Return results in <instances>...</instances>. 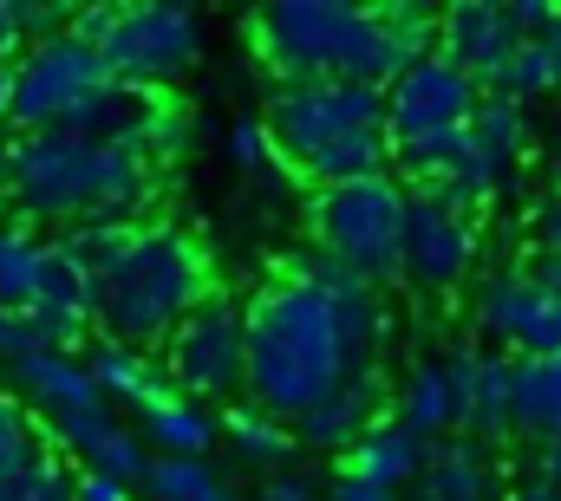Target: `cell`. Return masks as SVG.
I'll return each mask as SVG.
<instances>
[{
	"label": "cell",
	"instance_id": "cell-1",
	"mask_svg": "<svg viewBox=\"0 0 561 501\" xmlns=\"http://www.w3.org/2000/svg\"><path fill=\"white\" fill-rule=\"evenodd\" d=\"M386 339L392 319L366 280L320 248H294L249 300V397L280 423H300L340 384L379 372Z\"/></svg>",
	"mask_w": 561,
	"mask_h": 501
},
{
	"label": "cell",
	"instance_id": "cell-2",
	"mask_svg": "<svg viewBox=\"0 0 561 501\" xmlns=\"http://www.w3.org/2000/svg\"><path fill=\"white\" fill-rule=\"evenodd\" d=\"M0 189L26 222L144 229V215L157 202V163L131 143H85L66 130H13L0 150Z\"/></svg>",
	"mask_w": 561,
	"mask_h": 501
},
{
	"label": "cell",
	"instance_id": "cell-3",
	"mask_svg": "<svg viewBox=\"0 0 561 501\" xmlns=\"http://www.w3.org/2000/svg\"><path fill=\"white\" fill-rule=\"evenodd\" d=\"M262 59L280 72V85H320V79H346V85H392L405 66H419V53L405 39H392V26L373 7H340V0H280L249 20Z\"/></svg>",
	"mask_w": 561,
	"mask_h": 501
},
{
	"label": "cell",
	"instance_id": "cell-4",
	"mask_svg": "<svg viewBox=\"0 0 561 501\" xmlns=\"http://www.w3.org/2000/svg\"><path fill=\"white\" fill-rule=\"evenodd\" d=\"M216 293L209 248L170 222H144L131 254L99 280V333L144 352H163L170 333Z\"/></svg>",
	"mask_w": 561,
	"mask_h": 501
},
{
	"label": "cell",
	"instance_id": "cell-5",
	"mask_svg": "<svg viewBox=\"0 0 561 501\" xmlns=\"http://www.w3.org/2000/svg\"><path fill=\"white\" fill-rule=\"evenodd\" d=\"M405 215H412V189L399 176L320 189L313 196V248L340 260L353 280H366L373 293H386L405 280Z\"/></svg>",
	"mask_w": 561,
	"mask_h": 501
},
{
	"label": "cell",
	"instance_id": "cell-6",
	"mask_svg": "<svg viewBox=\"0 0 561 501\" xmlns=\"http://www.w3.org/2000/svg\"><path fill=\"white\" fill-rule=\"evenodd\" d=\"M163 377L176 397L229 410L249 397V300L209 293L163 346Z\"/></svg>",
	"mask_w": 561,
	"mask_h": 501
},
{
	"label": "cell",
	"instance_id": "cell-7",
	"mask_svg": "<svg viewBox=\"0 0 561 501\" xmlns=\"http://www.w3.org/2000/svg\"><path fill=\"white\" fill-rule=\"evenodd\" d=\"M203 39H209V20L196 7H183V0H138V7H118L112 39L99 53H105V72L118 85L163 98L203 59Z\"/></svg>",
	"mask_w": 561,
	"mask_h": 501
},
{
	"label": "cell",
	"instance_id": "cell-8",
	"mask_svg": "<svg viewBox=\"0 0 561 501\" xmlns=\"http://www.w3.org/2000/svg\"><path fill=\"white\" fill-rule=\"evenodd\" d=\"M268 130L287 170H300L307 156L333 150L340 137L359 130H386V92L379 85H346V79H320V85H280L268 98Z\"/></svg>",
	"mask_w": 561,
	"mask_h": 501
},
{
	"label": "cell",
	"instance_id": "cell-9",
	"mask_svg": "<svg viewBox=\"0 0 561 501\" xmlns=\"http://www.w3.org/2000/svg\"><path fill=\"white\" fill-rule=\"evenodd\" d=\"M7 79H13V130H59L92 92L112 85L105 53L85 46V39H72V33L20 46V59L7 66Z\"/></svg>",
	"mask_w": 561,
	"mask_h": 501
},
{
	"label": "cell",
	"instance_id": "cell-10",
	"mask_svg": "<svg viewBox=\"0 0 561 501\" xmlns=\"http://www.w3.org/2000/svg\"><path fill=\"white\" fill-rule=\"evenodd\" d=\"M477 105H483V85L470 72H457L444 53H431L386 85V137L399 150V143H424L444 130H470Z\"/></svg>",
	"mask_w": 561,
	"mask_h": 501
},
{
	"label": "cell",
	"instance_id": "cell-11",
	"mask_svg": "<svg viewBox=\"0 0 561 501\" xmlns=\"http://www.w3.org/2000/svg\"><path fill=\"white\" fill-rule=\"evenodd\" d=\"M483 260V235H477V215L437 202L412 189V215H405V287H419L424 300H450L463 293V280L477 273Z\"/></svg>",
	"mask_w": 561,
	"mask_h": 501
},
{
	"label": "cell",
	"instance_id": "cell-12",
	"mask_svg": "<svg viewBox=\"0 0 561 501\" xmlns=\"http://www.w3.org/2000/svg\"><path fill=\"white\" fill-rule=\"evenodd\" d=\"M556 293L536 280V267H496L490 280H477L470 293V326H477V346L490 352H510V359H529L536 352V333L549 319Z\"/></svg>",
	"mask_w": 561,
	"mask_h": 501
},
{
	"label": "cell",
	"instance_id": "cell-13",
	"mask_svg": "<svg viewBox=\"0 0 561 501\" xmlns=\"http://www.w3.org/2000/svg\"><path fill=\"white\" fill-rule=\"evenodd\" d=\"M516 46H523V33L510 20V0H457V7L437 13V53L457 72H470L483 92L503 79V66L516 59Z\"/></svg>",
	"mask_w": 561,
	"mask_h": 501
},
{
	"label": "cell",
	"instance_id": "cell-14",
	"mask_svg": "<svg viewBox=\"0 0 561 501\" xmlns=\"http://www.w3.org/2000/svg\"><path fill=\"white\" fill-rule=\"evenodd\" d=\"M46 436H53L79 469H92V476H118V482H131V489H138L144 469H150V443H144V430L118 423V410H105V404L46 423Z\"/></svg>",
	"mask_w": 561,
	"mask_h": 501
},
{
	"label": "cell",
	"instance_id": "cell-15",
	"mask_svg": "<svg viewBox=\"0 0 561 501\" xmlns=\"http://www.w3.org/2000/svg\"><path fill=\"white\" fill-rule=\"evenodd\" d=\"M386 423V377L366 372L353 384H340L327 404H313L300 423H294V443L313 450V456H353L366 443V430Z\"/></svg>",
	"mask_w": 561,
	"mask_h": 501
},
{
	"label": "cell",
	"instance_id": "cell-16",
	"mask_svg": "<svg viewBox=\"0 0 561 501\" xmlns=\"http://www.w3.org/2000/svg\"><path fill=\"white\" fill-rule=\"evenodd\" d=\"M13 384H20V404L39 410L46 423L59 417H79V410H99V384H92V365L85 352H26L13 359Z\"/></svg>",
	"mask_w": 561,
	"mask_h": 501
},
{
	"label": "cell",
	"instance_id": "cell-17",
	"mask_svg": "<svg viewBox=\"0 0 561 501\" xmlns=\"http://www.w3.org/2000/svg\"><path fill=\"white\" fill-rule=\"evenodd\" d=\"M85 365H92V384H99V397L105 404H125V410H157L163 397H176L170 391V377H163V359L157 352H144V346H125V339H92L85 346Z\"/></svg>",
	"mask_w": 561,
	"mask_h": 501
},
{
	"label": "cell",
	"instance_id": "cell-18",
	"mask_svg": "<svg viewBox=\"0 0 561 501\" xmlns=\"http://www.w3.org/2000/svg\"><path fill=\"white\" fill-rule=\"evenodd\" d=\"M399 501H503L496 496V463H490L483 443H470V436H444V443H431L424 476Z\"/></svg>",
	"mask_w": 561,
	"mask_h": 501
},
{
	"label": "cell",
	"instance_id": "cell-19",
	"mask_svg": "<svg viewBox=\"0 0 561 501\" xmlns=\"http://www.w3.org/2000/svg\"><path fill=\"white\" fill-rule=\"evenodd\" d=\"M424 463H431V443H424L419 430H405L399 417H386V423H379V430H366V443L346 456V476H359V482H379V489L405 496V489L424 476Z\"/></svg>",
	"mask_w": 561,
	"mask_h": 501
},
{
	"label": "cell",
	"instance_id": "cell-20",
	"mask_svg": "<svg viewBox=\"0 0 561 501\" xmlns=\"http://www.w3.org/2000/svg\"><path fill=\"white\" fill-rule=\"evenodd\" d=\"M157 92H131V85H105V92H92L72 118H66V137H85V143H131L138 150L144 143V130H150V118H157Z\"/></svg>",
	"mask_w": 561,
	"mask_h": 501
},
{
	"label": "cell",
	"instance_id": "cell-21",
	"mask_svg": "<svg viewBox=\"0 0 561 501\" xmlns=\"http://www.w3.org/2000/svg\"><path fill=\"white\" fill-rule=\"evenodd\" d=\"M457 436H470L483 450H496L503 436H516V359L510 352H490L483 346L477 384H470V410H463V430Z\"/></svg>",
	"mask_w": 561,
	"mask_h": 501
},
{
	"label": "cell",
	"instance_id": "cell-22",
	"mask_svg": "<svg viewBox=\"0 0 561 501\" xmlns=\"http://www.w3.org/2000/svg\"><path fill=\"white\" fill-rule=\"evenodd\" d=\"M222 443L236 450V463H249V469H262V476H280V469H294V423H280L275 410H262L255 397H242V404H229L222 410Z\"/></svg>",
	"mask_w": 561,
	"mask_h": 501
},
{
	"label": "cell",
	"instance_id": "cell-23",
	"mask_svg": "<svg viewBox=\"0 0 561 501\" xmlns=\"http://www.w3.org/2000/svg\"><path fill=\"white\" fill-rule=\"evenodd\" d=\"M144 443H150V456H196V463H209V450L222 443V410L190 404V397H163L157 410H144Z\"/></svg>",
	"mask_w": 561,
	"mask_h": 501
},
{
	"label": "cell",
	"instance_id": "cell-24",
	"mask_svg": "<svg viewBox=\"0 0 561 501\" xmlns=\"http://www.w3.org/2000/svg\"><path fill=\"white\" fill-rule=\"evenodd\" d=\"M294 176H307L313 189H346V183H373V176H392V137H386V130H359V137H340L333 150L307 156Z\"/></svg>",
	"mask_w": 561,
	"mask_h": 501
},
{
	"label": "cell",
	"instance_id": "cell-25",
	"mask_svg": "<svg viewBox=\"0 0 561 501\" xmlns=\"http://www.w3.org/2000/svg\"><path fill=\"white\" fill-rule=\"evenodd\" d=\"M516 436L561 443V352L556 359H516Z\"/></svg>",
	"mask_w": 561,
	"mask_h": 501
},
{
	"label": "cell",
	"instance_id": "cell-26",
	"mask_svg": "<svg viewBox=\"0 0 561 501\" xmlns=\"http://www.w3.org/2000/svg\"><path fill=\"white\" fill-rule=\"evenodd\" d=\"M33 306L66 313V319H79V326H99V273L66 248V242H46V267H39Z\"/></svg>",
	"mask_w": 561,
	"mask_h": 501
},
{
	"label": "cell",
	"instance_id": "cell-27",
	"mask_svg": "<svg viewBox=\"0 0 561 501\" xmlns=\"http://www.w3.org/2000/svg\"><path fill=\"white\" fill-rule=\"evenodd\" d=\"M392 417L405 423V430H419L424 443H444V436H457V410H450V384H444V365L437 359H424L412 372L399 377V397H392Z\"/></svg>",
	"mask_w": 561,
	"mask_h": 501
},
{
	"label": "cell",
	"instance_id": "cell-28",
	"mask_svg": "<svg viewBox=\"0 0 561 501\" xmlns=\"http://www.w3.org/2000/svg\"><path fill=\"white\" fill-rule=\"evenodd\" d=\"M470 143H477L483 156H496V163L523 170V156H529V143H536V112H529V105H516V98L483 92V105H477V118H470Z\"/></svg>",
	"mask_w": 561,
	"mask_h": 501
},
{
	"label": "cell",
	"instance_id": "cell-29",
	"mask_svg": "<svg viewBox=\"0 0 561 501\" xmlns=\"http://www.w3.org/2000/svg\"><path fill=\"white\" fill-rule=\"evenodd\" d=\"M39 267H46V242L33 235V222H0V306L26 313L39 293Z\"/></svg>",
	"mask_w": 561,
	"mask_h": 501
},
{
	"label": "cell",
	"instance_id": "cell-30",
	"mask_svg": "<svg viewBox=\"0 0 561 501\" xmlns=\"http://www.w3.org/2000/svg\"><path fill=\"white\" fill-rule=\"evenodd\" d=\"M496 98H516V105H536V98H556L561 92V66H556V46L549 39H523L516 59L503 66V79L490 85Z\"/></svg>",
	"mask_w": 561,
	"mask_h": 501
},
{
	"label": "cell",
	"instance_id": "cell-31",
	"mask_svg": "<svg viewBox=\"0 0 561 501\" xmlns=\"http://www.w3.org/2000/svg\"><path fill=\"white\" fill-rule=\"evenodd\" d=\"M222 150H229V163L249 176V183H262V189H280L287 176V163H280L275 150V130H268V118H236V125L222 130Z\"/></svg>",
	"mask_w": 561,
	"mask_h": 501
},
{
	"label": "cell",
	"instance_id": "cell-32",
	"mask_svg": "<svg viewBox=\"0 0 561 501\" xmlns=\"http://www.w3.org/2000/svg\"><path fill=\"white\" fill-rule=\"evenodd\" d=\"M39 456H46V436H39L33 410H26L20 397H7V391H0V489H13Z\"/></svg>",
	"mask_w": 561,
	"mask_h": 501
},
{
	"label": "cell",
	"instance_id": "cell-33",
	"mask_svg": "<svg viewBox=\"0 0 561 501\" xmlns=\"http://www.w3.org/2000/svg\"><path fill=\"white\" fill-rule=\"evenodd\" d=\"M209 489H222V482L196 456H150V469H144V482H138L144 501H203Z\"/></svg>",
	"mask_w": 561,
	"mask_h": 501
},
{
	"label": "cell",
	"instance_id": "cell-34",
	"mask_svg": "<svg viewBox=\"0 0 561 501\" xmlns=\"http://www.w3.org/2000/svg\"><path fill=\"white\" fill-rule=\"evenodd\" d=\"M59 242H66V248H72L85 267H92V273H99V280H105V273L131 254L138 229H125V222H79V229H66Z\"/></svg>",
	"mask_w": 561,
	"mask_h": 501
},
{
	"label": "cell",
	"instance_id": "cell-35",
	"mask_svg": "<svg viewBox=\"0 0 561 501\" xmlns=\"http://www.w3.org/2000/svg\"><path fill=\"white\" fill-rule=\"evenodd\" d=\"M190 143H196V118H190L183 105H170V98H163V105H157V118H150V130H144L138 150L150 156V163H176Z\"/></svg>",
	"mask_w": 561,
	"mask_h": 501
},
{
	"label": "cell",
	"instance_id": "cell-36",
	"mask_svg": "<svg viewBox=\"0 0 561 501\" xmlns=\"http://www.w3.org/2000/svg\"><path fill=\"white\" fill-rule=\"evenodd\" d=\"M0 501H72V469L46 450V456L13 482V489H0Z\"/></svg>",
	"mask_w": 561,
	"mask_h": 501
},
{
	"label": "cell",
	"instance_id": "cell-37",
	"mask_svg": "<svg viewBox=\"0 0 561 501\" xmlns=\"http://www.w3.org/2000/svg\"><path fill=\"white\" fill-rule=\"evenodd\" d=\"M255 501H327V489H320V476H307V469H280V476H262Z\"/></svg>",
	"mask_w": 561,
	"mask_h": 501
},
{
	"label": "cell",
	"instance_id": "cell-38",
	"mask_svg": "<svg viewBox=\"0 0 561 501\" xmlns=\"http://www.w3.org/2000/svg\"><path fill=\"white\" fill-rule=\"evenodd\" d=\"M510 20H516L523 39H549V33L561 26V7L556 0H510Z\"/></svg>",
	"mask_w": 561,
	"mask_h": 501
},
{
	"label": "cell",
	"instance_id": "cell-39",
	"mask_svg": "<svg viewBox=\"0 0 561 501\" xmlns=\"http://www.w3.org/2000/svg\"><path fill=\"white\" fill-rule=\"evenodd\" d=\"M72 501H138V489H131V482H118V476L72 469Z\"/></svg>",
	"mask_w": 561,
	"mask_h": 501
},
{
	"label": "cell",
	"instance_id": "cell-40",
	"mask_svg": "<svg viewBox=\"0 0 561 501\" xmlns=\"http://www.w3.org/2000/svg\"><path fill=\"white\" fill-rule=\"evenodd\" d=\"M327 501H399V496H392V489H379V482H359V476H346V469H340V476L327 482Z\"/></svg>",
	"mask_w": 561,
	"mask_h": 501
},
{
	"label": "cell",
	"instance_id": "cell-41",
	"mask_svg": "<svg viewBox=\"0 0 561 501\" xmlns=\"http://www.w3.org/2000/svg\"><path fill=\"white\" fill-rule=\"evenodd\" d=\"M523 469H529V482H542V489H561V443H536Z\"/></svg>",
	"mask_w": 561,
	"mask_h": 501
},
{
	"label": "cell",
	"instance_id": "cell-42",
	"mask_svg": "<svg viewBox=\"0 0 561 501\" xmlns=\"http://www.w3.org/2000/svg\"><path fill=\"white\" fill-rule=\"evenodd\" d=\"M536 248L542 254H561V189L536 209Z\"/></svg>",
	"mask_w": 561,
	"mask_h": 501
},
{
	"label": "cell",
	"instance_id": "cell-43",
	"mask_svg": "<svg viewBox=\"0 0 561 501\" xmlns=\"http://www.w3.org/2000/svg\"><path fill=\"white\" fill-rule=\"evenodd\" d=\"M0 359H7V365L26 359V333H20V313H13V306H0Z\"/></svg>",
	"mask_w": 561,
	"mask_h": 501
},
{
	"label": "cell",
	"instance_id": "cell-44",
	"mask_svg": "<svg viewBox=\"0 0 561 501\" xmlns=\"http://www.w3.org/2000/svg\"><path fill=\"white\" fill-rule=\"evenodd\" d=\"M7 130H13V79L0 66V150H7Z\"/></svg>",
	"mask_w": 561,
	"mask_h": 501
},
{
	"label": "cell",
	"instance_id": "cell-45",
	"mask_svg": "<svg viewBox=\"0 0 561 501\" xmlns=\"http://www.w3.org/2000/svg\"><path fill=\"white\" fill-rule=\"evenodd\" d=\"M503 501H561V489H542V482H523V489H510Z\"/></svg>",
	"mask_w": 561,
	"mask_h": 501
},
{
	"label": "cell",
	"instance_id": "cell-46",
	"mask_svg": "<svg viewBox=\"0 0 561 501\" xmlns=\"http://www.w3.org/2000/svg\"><path fill=\"white\" fill-rule=\"evenodd\" d=\"M549 183H556V189H561V143H556V150H549Z\"/></svg>",
	"mask_w": 561,
	"mask_h": 501
},
{
	"label": "cell",
	"instance_id": "cell-47",
	"mask_svg": "<svg viewBox=\"0 0 561 501\" xmlns=\"http://www.w3.org/2000/svg\"><path fill=\"white\" fill-rule=\"evenodd\" d=\"M203 501H242V496H229V489H209V496H203Z\"/></svg>",
	"mask_w": 561,
	"mask_h": 501
},
{
	"label": "cell",
	"instance_id": "cell-48",
	"mask_svg": "<svg viewBox=\"0 0 561 501\" xmlns=\"http://www.w3.org/2000/svg\"><path fill=\"white\" fill-rule=\"evenodd\" d=\"M549 46H556V66H561V26H556V33H549Z\"/></svg>",
	"mask_w": 561,
	"mask_h": 501
}]
</instances>
